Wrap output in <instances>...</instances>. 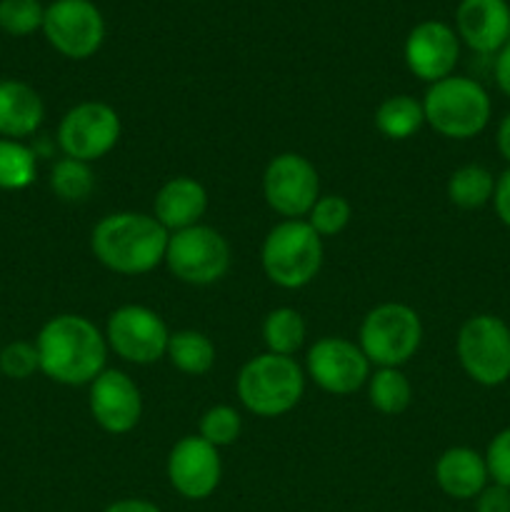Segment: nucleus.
<instances>
[{"instance_id": "obj_1", "label": "nucleus", "mask_w": 510, "mask_h": 512, "mask_svg": "<svg viewBox=\"0 0 510 512\" xmlns=\"http://www.w3.org/2000/svg\"><path fill=\"white\" fill-rule=\"evenodd\" d=\"M40 373L58 385H90L105 370V333L85 315L63 313L50 318L35 338Z\"/></svg>"}, {"instance_id": "obj_2", "label": "nucleus", "mask_w": 510, "mask_h": 512, "mask_svg": "<svg viewBox=\"0 0 510 512\" xmlns=\"http://www.w3.org/2000/svg\"><path fill=\"white\" fill-rule=\"evenodd\" d=\"M170 233L148 213L120 210L108 213L90 233V250L95 260L110 273L135 278L153 273L165 263Z\"/></svg>"}, {"instance_id": "obj_3", "label": "nucleus", "mask_w": 510, "mask_h": 512, "mask_svg": "<svg viewBox=\"0 0 510 512\" xmlns=\"http://www.w3.org/2000/svg\"><path fill=\"white\" fill-rule=\"evenodd\" d=\"M425 125L448 140H470L488 128L493 100L483 83L468 75H448L428 85L423 98Z\"/></svg>"}, {"instance_id": "obj_4", "label": "nucleus", "mask_w": 510, "mask_h": 512, "mask_svg": "<svg viewBox=\"0 0 510 512\" xmlns=\"http://www.w3.org/2000/svg\"><path fill=\"white\" fill-rule=\"evenodd\" d=\"M235 393L248 413L258 418H280L303 398L305 370L295 363V358L265 350L240 368Z\"/></svg>"}, {"instance_id": "obj_5", "label": "nucleus", "mask_w": 510, "mask_h": 512, "mask_svg": "<svg viewBox=\"0 0 510 512\" xmlns=\"http://www.w3.org/2000/svg\"><path fill=\"white\" fill-rule=\"evenodd\" d=\"M323 238L305 220H280L268 230L260 248L265 278L283 290H300L323 268Z\"/></svg>"}, {"instance_id": "obj_6", "label": "nucleus", "mask_w": 510, "mask_h": 512, "mask_svg": "<svg viewBox=\"0 0 510 512\" xmlns=\"http://www.w3.org/2000/svg\"><path fill=\"white\" fill-rule=\"evenodd\" d=\"M358 345L375 368H403L423 345V320L405 303H380L360 323Z\"/></svg>"}, {"instance_id": "obj_7", "label": "nucleus", "mask_w": 510, "mask_h": 512, "mask_svg": "<svg viewBox=\"0 0 510 512\" xmlns=\"http://www.w3.org/2000/svg\"><path fill=\"white\" fill-rule=\"evenodd\" d=\"M455 355L473 383L498 388L510 380V325L493 313L470 315L455 338Z\"/></svg>"}, {"instance_id": "obj_8", "label": "nucleus", "mask_w": 510, "mask_h": 512, "mask_svg": "<svg viewBox=\"0 0 510 512\" xmlns=\"http://www.w3.org/2000/svg\"><path fill=\"white\" fill-rule=\"evenodd\" d=\"M165 265L180 283L215 285L230 270V245L220 230L198 223L170 233Z\"/></svg>"}, {"instance_id": "obj_9", "label": "nucleus", "mask_w": 510, "mask_h": 512, "mask_svg": "<svg viewBox=\"0 0 510 512\" xmlns=\"http://www.w3.org/2000/svg\"><path fill=\"white\" fill-rule=\"evenodd\" d=\"M168 340L170 330L165 320L145 305H120L105 323L108 350L130 365H153L163 360Z\"/></svg>"}, {"instance_id": "obj_10", "label": "nucleus", "mask_w": 510, "mask_h": 512, "mask_svg": "<svg viewBox=\"0 0 510 512\" xmlns=\"http://www.w3.org/2000/svg\"><path fill=\"white\" fill-rule=\"evenodd\" d=\"M120 133L123 123L113 105L103 100H85L60 118L58 145L65 158L95 163L118 145Z\"/></svg>"}, {"instance_id": "obj_11", "label": "nucleus", "mask_w": 510, "mask_h": 512, "mask_svg": "<svg viewBox=\"0 0 510 512\" xmlns=\"http://www.w3.org/2000/svg\"><path fill=\"white\" fill-rule=\"evenodd\" d=\"M263 198L283 220H305L320 198V175L300 153H280L263 170Z\"/></svg>"}, {"instance_id": "obj_12", "label": "nucleus", "mask_w": 510, "mask_h": 512, "mask_svg": "<svg viewBox=\"0 0 510 512\" xmlns=\"http://www.w3.org/2000/svg\"><path fill=\"white\" fill-rule=\"evenodd\" d=\"M43 33L60 55L88 60L105 40V18L93 0H53L45 8Z\"/></svg>"}, {"instance_id": "obj_13", "label": "nucleus", "mask_w": 510, "mask_h": 512, "mask_svg": "<svg viewBox=\"0 0 510 512\" xmlns=\"http://www.w3.org/2000/svg\"><path fill=\"white\" fill-rule=\"evenodd\" d=\"M373 365L358 343L340 335H325L310 345L305 355V373L330 395H353L368 383Z\"/></svg>"}, {"instance_id": "obj_14", "label": "nucleus", "mask_w": 510, "mask_h": 512, "mask_svg": "<svg viewBox=\"0 0 510 512\" xmlns=\"http://www.w3.org/2000/svg\"><path fill=\"white\" fill-rule=\"evenodd\" d=\"M168 483L180 498L208 500L223 480L220 450L205 443L200 435H185L170 448L165 463Z\"/></svg>"}, {"instance_id": "obj_15", "label": "nucleus", "mask_w": 510, "mask_h": 512, "mask_svg": "<svg viewBox=\"0 0 510 512\" xmlns=\"http://www.w3.org/2000/svg\"><path fill=\"white\" fill-rule=\"evenodd\" d=\"M88 388L90 415L103 433L128 435L138 428L143 418V395L128 373L105 368Z\"/></svg>"}, {"instance_id": "obj_16", "label": "nucleus", "mask_w": 510, "mask_h": 512, "mask_svg": "<svg viewBox=\"0 0 510 512\" xmlns=\"http://www.w3.org/2000/svg\"><path fill=\"white\" fill-rule=\"evenodd\" d=\"M460 38L443 20H423L405 38L403 58L410 73L433 85L455 73L460 60Z\"/></svg>"}, {"instance_id": "obj_17", "label": "nucleus", "mask_w": 510, "mask_h": 512, "mask_svg": "<svg viewBox=\"0 0 510 512\" xmlns=\"http://www.w3.org/2000/svg\"><path fill=\"white\" fill-rule=\"evenodd\" d=\"M455 33L473 53L495 55L510 43L508 0H460L455 8Z\"/></svg>"}, {"instance_id": "obj_18", "label": "nucleus", "mask_w": 510, "mask_h": 512, "mask_svg": "<svg viewBox=\"0 0 510 512\" xmlns=\"http://www.w3.org/2000/svg\"><path fill=\"white\" fill-rule=\"evenodd\" d=\"M208 213V190L190 175H175L158 188L153 200V218L168 233L193 228Z\"/></svg>"}, {"instance_id": "obj_19", "label": "nucleus", "mask_w": 510, "mask_h": 512, "mask_svg": "<svg viewBox=\"0 0 510 512\" xmlns=\"http://www.w3.org/2000/svg\"><path fill=\"white\" fill-rule=\"evenodd\" d=\"M435 483L448 498L475 500L490 483L485 455L465 445H455L435 460Z\"/></svg>"}, {"instance_id": "obj_20", "label": "nucleus", "mask_w": 510, "mask_h": 512, "mask_svg": "<svg viewBox=\"0 0 510 512\" xmlns=\"http://www.w3.org/2000/svg\"><path fill=\"white\" fill-rule=\"evenodd\" d=\"M45 120V103L33 85L0 80V138L23 140Z\"/></svg>"}, {"instance_id": "obj_21", "label": "nucleus", "mask_w": 510, "mask_h": 512, "mask_svg": "<svg viewBox=\"0 0 510 512\" xmlns=\"http://www.w3.org/2000/svg\"><path fill=\"white\" fill-rule=\"evenodd\" d=\"M425 125L423 100L408 93L385 98L375 110V128L388 140H408Z\"/></svg>"}, {"instance_id": "obj_22", "label": "nucleus", "mask_w": 510, "mask_h": 512, "mask_svg": "<svg viewBox=\"0 0 510 512\" xmlns=\"http://www.w3.org/2000/svg\"><path fill=\"white\" fill-rule=\"evenodd\" d=\"M165 358L183 375L200 378V375H208L213 370L215 345L200 330H175V333H170Z\"/></svg>"}, {"instance_id": "obj_23", "label": "nucleus", "mask_w": 510, "mask_h": 512, "mask_svg": "<svg viewBox=\"0 0 510 512\" xmlns=\"http://www.w3.org/2000/svg\"><path fill=\"white\" fill-rule=\"evenodd\" d=\"M448 200L460 210H478L493 200L495 175L485 165L468 163L450 173L445 185Z\"/></svg>"}, {"instance_id": "obj_24", "label": "nucleus", "mask_w": 510, "mask_h": 512, "mask_svg": "<svg viewBox=\"0 0 510 512\" xmlns=\"http://www.w3.org/2000/svg\"><path fill=\"white\" fill-rule=\"evenodd\" d=\"M308 338L305 318L295 308H275L263 320V343L268 353L293 358Z\"/></svg>"}, {"instance_id": "obj_25", "label": "nucleus", "mask_w": 510, "mask_h": 512, "mask_svg": "<svg viewBox=\"0 0 510 512\" xmlns=\"http://www.w3.org/2000/svg\"><path fill=\"white\" fill-rule=\"evenodd\" d=\"M365 385L370 405L383 415H400L413 403V385L400 368H378Z\"/></svg>"}, {"instance_id": "obj_26", "label": "nucleus", "mask_w": 510, "mask_h": 512, "mask_svg": "<svg viewBox=\"0 0 510 512\" xmlns=\"http://www.w3.org/2000/svg\"><path fill=\"white\" fill-rule=\"evenodd\" d=\"M38 178V158L23 140L0 138V190H25Z\"/></svg>"}, {"instance_id": "obj_27", "label": "nucleus", "mask_w": 510, "mask_h": 512, "mask_svg": "<svg viewBox=\"0 0 510 512\" xmlns=\"http://www.w3.org/2000/svg\"><path fill=\"white\" fill-rule=\"evenodd\" d=\"M48 183L55 198L63 200V203H83L95 190V175L90 170V163L75 158H60L50 168Z\"/></svg>"}, {"instance_id": "obj_28", "label": "nucleus", "mask_w": 510, "mask_h": 512, "mask_svg": "<svg viewBox=\"0 0 510 512\" xmlns=\"http://www.w3.org/2000/svg\"><path fill=\"white\" fill-rule=\"evenodd\" d=\"M240 430H243V420L233 405H213L200 415L198 435L218 450L230 448L240 438Z\"/></svg>"}, {"instance_id": "obj_29", "label": "nucleus", "mask_w": 510, "mask_h": 512, "mask_svg": "<svg viewBox=\"0 0 510 512\" xmlns=\"http://www.w3.org/2000/svg\"><path fill=\"white\" fill-rule=\"evenodd\" d=\"M353 218V205L343 195H320L315 205L310 208L305 223L320 235V238H335L348 228Z\"/></svg>"}, {"instance_id": "obj_30", "label": "nucleus", "mask_w": 510, "mask_h": 512, "mask_svg": "<svg viewBox=\"0 0 510 512\" xmlns=\"http://www.w3.org/2000/svg\"><path fill=\"white\" fill-rule=\"evenodd\" d=\"M45 5L40 0H0V30L23 38L43 30Z\"/></svg>"}, {"instance_id": "obj_31", "label": "nucleus", "mask_w": 510, "mask_h": 512, "mask_svg": "<svg viewBox=\"0 0 510 512\" xmlns=\"http://www.w3.org/2000/svg\"><path fill=\"white\" fill-rule=\"evenodd\" d=\"M0 373L10 380H28L40 373V358L35 343L15 340L0 350Z\"/></svg>"}, {"instance_id": "obj_32", "label": "nucleus", "mask_w": 510, "mask_h": 512, "mask_svg": "<svg viewBox=\"0 0 510 512\" xmlns=\"http://www.w3.org/2000/svg\"><path fill=\"white\" fill-rule=\"evenodd\" d=\"M485 465H488L490 483H498L510 490V428L493 435L485 448Z\"/></svg>"}, {"instance_id": "obj_33", "label": "nucleus", "mask_w": 510, "mask_h": 512, "mask_svg": "<svg viewBox=\"0 0 510 512\" xmlns=\"http://www.w3.org/2000/svg\"><path fill=\"white\" fill-rule=\"evenodd\" d=\"M475 512H510V490L498 483H488L475 498Z\"/></svg>"}, {"instance_id": "obj_34", "label": "nucleus", "mask_w": 510, "mask_h": 512, "mask_svg": "<svg viewBox=\"0 0 510 512\" xmlns=\"http://www.w3.org/2000/svg\"><path fill=\"white\" fill-rule=\"evenodd\" d=\"M490 203H493L495 215H498L500 223H503L505 228H510V165L495 178V193Z\"/></svg>"}, {"instance_id": "obj_35", "label": "nucleus", "mask_w": 510, "mask_h": 512, "mask_svg": "<svg viewBox=\"0 0 510 512\" xmlns=\"http://www.w3.org/2000/svg\"><path fill=\"white\" fill-rule=\"evenodd\" d=\"M493 75H495V83H498L500 93L510 100V43L505 45L500 53H495Z\"/></svg>"}, {"instance_id": "obj_36", "label": "nucleus", "mask_w": 510, "mask_h": 512, "mask_svg": "<svg viewBox=\"0 0 510 512\" xmlns=\"http://www.w3.org/2000/svg\"><path fill=\"white\" fill-rule=\"evenodd\" d=\"M103 512H163V510H160L155 503H150V500L123 498V500H115V503H110Z\"/></svg>"}, {"instance_id": "obj_37", "label": "nucleus", "mask_w": 510, "mask_h": 512, "mask_svg": "<svg viewBox=\"0 0 510 512\" xmlns=\"http://www.w3.org/2000/svg\"><path fill=\"white\" fill-rule=\"evenodd\" d=\"M495 148H498L500 158L510 165V113L500 118L498 130H495Z\"/></svg>"}]
</instances>
